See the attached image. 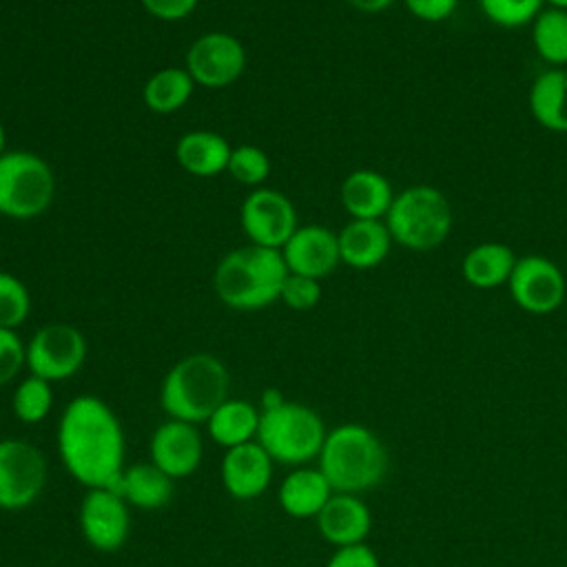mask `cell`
Returning a JSON list of instances; mask_svg holds the SVG:
<instances>
[{
    "label": "cell",
    "instance_id": "17",
    "mask_svg": "<svg viewBox=\"0 0 567 567\" xmlns=\"http://www.w3.org/2000/svg\"><path fill=\"white\" fill-rule=\"evenodd\" d=\"M319 534L334 547L359 545L365 540L372 518L368 505L354 494L334 492L317 514Z\"/></svg>",
    "mask_w": 567,
    "mask_h": 567
},
{
    "label": "cell",
    "instance_id": "33",
    "mask_svg": "<svg viewBox=\"0 0 567 567\" xmlns=\"http://www.w3.org/2000/svg\"><path fill=\"white\" fill-rule=\"evenodd\" d=\"M22 368H27V346L16 330L0 328V388L13 381Z\"/></svg>",
    "mask_w": 567,
    "mask_h": 567
},
{
    "label": "cell",
    "instance_id": "1",
    "mask_svg": "<svg viewBox=\"0 0 567 567\" xmlns=\"http://www.w3.org/2000/svg\"><path fill=\"white\" fill-rule=\"evenodd\" d=\"M58 454L86 489L115 487L126 467V436L113 408L93 396L71 399L58 421Z\"/></svg>",
    "mask_w": 567,
    "mask_h": 567
},
{
    "label": "cell",
    "instance_id": "6",
    "mask_svg": "<svg viewBox=\"0 0 567 567\" xmlns=\"http://www.w3.org/2000/svg\"><path fill=\"white\" fill-rule=\"evenodd\" d=\"M259 412L255 441L275 463L299 467L319 456L328 432L312 408L286 399L281 405Z\"/></svg>",
    "mask_w": 567,
    "mask_h": 567
},
{
    "label": "cell",
    "instance_id": "32",
    "mask_svg": "<svg viewBox=\"0 0 567 567\" xmlns=\"http://www.w3.org/2000/svg\"><path fill=\"white\" fill-rule=\"evenodd\" d=\"M321 299V281L306 277V275H295L288 272V277L281 284L279 290V301L284 306H288L290 310L303 312V310H312Z\"/></svg>",
    "mask_w": 567,
    "mask_h": 567
},
{
    "label": "cell",
    "instance_id": "35",
    "mask_svg": "<svg viewBox=\"0 0 567 567\" xmlns=\"http://www.w3.org/2000/svg\"><path fill=\"white\" fill-rule=\"evenodd\" d=\"M140 2L146 9V13H151L157 20H164V22L184 20L197 7V0H140Z\"/></svg>",
    "mask_w": 567,
    "mask_h": 567
},
{
    "label": "cell",
    "instance_id": "29",
    "mask_svg": "<svg viewBox=\"0 0 567 567\" xmlns=\"http://www.w3.org/2000/svg\"><path fill=\"white\" fill-rule=\"evenodd\" d=\"M226 173L250 188L261 186L268 175H270V157L264 148H259L257 144H239L233 146L230 151V159H228V168Z\"/></svg>",
    "mask_w": 567,
    "mask_h": 567
},
{
    "label": "cell",
    "instance_id": "22",
    "mask_svg": "<svg viewBox=\"0 0 567 567\" xmlns=\"http://www.w3.org/2000/svg\"><path fill=\"white\" fill-rule=\"evenodd\" d=\"M113 489L137 509H159L173 496V478L153 461H140L124 467Z\"/></svg>",
    "mask_w": 567,
    "mask_h": 567
},
{
    "label": "cell",
    "instance_id": "36",
    "mask_svg": "<svg viewBox=\"0 0 567 567\" xmlns=\"http://www.w3.org/2000/svg\"><path fill=\"white\" fill-rule=\"evenodd\" d=\"M403 4L423 22H441L456 11L458 0H403Z\"/></svg>",
    "mask_w": 567,
    "mask_h": 567
},
{
    "label": "cell",
    "instance_id": "10",
    "mask_svg": "<svg viewBox=\"0 0 567 567\" xmlns=\"http://www.w3.org/2000/svg\"><path fill=\"white\" fill-rule=\"evenodd\" d=\"M184 69L197 86L224 89L244 75L246 49L233 33L208 31L190 42Z\"/></svg>",
    "mask_w": 567,
    "mask_h": 567
},
{
    "label": "cell",
    "instance_id": "30",
    "mask_svg": "<svg viewBox=\"0 0 567 567\" xmlns=\"http://www.w3.org/2000/svg\"><path fill=\"white\" fill-rule=\"evenodd\" d=\"M31 312V295L20 277L0 270V328L16 330Z\"/></svg>",
    "mask_w": 567,
    "mask_h": 567
},
{
    "label": "cell",
    "instance_id": "7",
    "mask_svg": "<svg viewBox=\"0 0 567 567\" xmlns=\"http://www.w3.org/2000/svg\"><path fill=\"white\" fill-rule=\"evenodd\" d=\"M55 197V175L44 157L13 148L0 157V215L33 219Z\"/></svg>",
    "mask_w": 567,
    "mask_h": 567
},
{
    "label": "cell",
    "instance_id": "27",
    "mask_svg": "<svg viewBox=\"0 0 567 567\" xmlns=\"http://www.w3.org/2000/svg\"><path fill=\"white\" fill-rule=\"evenodd\" d=\"M532 44L549 66H567V9L543 7L532 22Z\"/></svg>",
    "mask_w": 567,
    "mask_h": 567
},
{
    "label": "cell",
    "instance_id": "28",
    "mask_svg": "<svg viewBox=\"0 0 567 567\" xmlns=\"http://www.w3.org/2000/svg\"><path fill=\"white\" fill-rule=\"evenodd\" d=\"M11 408L16 419L27 425L44 421L53 408L51 383L35 374H27L13 390Z\"/></svg>",
    "mask_w": 567,
    "mask_h": 567
},
{
    "label": "cell",
    "instance_id": "26",
    "mask_svg": "<svg viewBox=\"0 0 567 567\" xmlns=\"http://www.w3.org/2000/svg\"><path fill=\"white\" fill-rule=\"evenodd\" d=\"M195 82L184 66H166L155 71L142 86V102L157 115L179 111L193 95Z\"/></svg>",
    "mask_w": 567,
    "mask_h": 567
},
{
    "label": "cell",
    "instance_id": "2",
    "mask_svg": "<svg viewBox=\"0 0 567 567\" xmlns=\"http://www.w3.org/2000/svg\"><path fill=\"white\" fill-rule=\"evenodd\" d=\"M288 272L281 248L248 244L228 250L217 261L213 288L217 299L233 310H259L279 301Z\"/></svg>",
    "mask_w": 567,
    "mask_h": 567
},
{
    "label": "cell",
    "instance_id": "24",
    "mask_svg": "<svg viewBox=\"0 0 567 567\" xmlns=\"http://www.w3.org/2000/svg\"><path fill=\"white\" fill-rule=\"evenodd\" d=\"M259 408L246 399H226L208 419L206 432L213 443L224 450L250 443L257 439L259 430Z\"/></svg>",
    "mask_w": 567,
    "mask_h": 567
},
{
    "label": "cell",
    "instance_id": "9",
    "mask_svg": "<svg viewBox=\"0 0 567 567\" xmlns=\"http://www.w3.org/2000/svg\"><path fill=\"white\" fill-rule=\"evenodd\" d=\"M44 454L24 439L0 441V509L33 505L47 485Z\"/></svg>",
    "mask_w": 567,
    "mask_h": 567
},
{
    "label": "cell",
    "instance_id": "12",
    "mask_svg": "<svg viewBox=\"0 0 567 567\" xmlns=\"http://www.w3.org/2000/svg\"><path fill=\"white\" fill-rule=\"evenodd\" d=\"M509 297L529 315H549L565 301L567 279L545 255H523L507 279Z\"/></svg>",
    "mask_w": 567,
    "mask_h": 567
},
{
    "label": "cell",
    "instance_id": "34",
    "mask_svg": "<svg viewBox=\"0 0 567 567\" xmlns=\"http://www.w3.org/2000/svg\"><path fill=\"white\" fill-rule=\"evenodd\" d=\"M326 567H379V558L368 545L359 543V545L337 547Z\"/></svg>",
    "mask_w": 567,
    "mask_h": 567
},
{
    "label": "cell",
    "instance_id": "38",
    "mask_svg": "<svg viewBox=\"0 0 567 567\" xmlns=\"http://www.w3.org/2000/svg\"><path fill=\"white\" fill-rule=\"evenodd\" d=\"M286 401V396L277 390V388H266L259 396V410H270V408H277Z\"/></svg>",
    "mask_w": 567,
    "mask_h": 567
},
{
    "label": "cell",
    "instance_id": "18",
    "mask_svg": "<svg viewBox=\"0 0 567 567\" xmlns=\"http://www.w3.org/2000/svg\"><path fill=\"white\" fill-rule=\"evenodd\" d=\"M390 179L374 168H354L341 182V206L350 219H383L394 199Z\"/></svg>",
    "mask_w": 567,
    "mask_h": 567
},
{
    "label": "cell",
    "instance_id": "39",
    "mask_svg": "<svg viewBox=\"0 0 567 567\" xmlns=\"http://www.w3.org/2000/svg\"><path fill=\"white\" fill-rule=\"evenodd\" d=\"M7 153V131H4V124L0 122V157Z\"/></svg>",
    "mask_w": 567,
    "mask_h": 567
},
{
    "label": "cell",
    "instance_id": "31",
    "mask_svg": "<svg viewBox=\"0 0 567 567\" xmlns=\"http://www.w3.org/2000/svg\"><path fill=\"white\" fill-rule=\"evenodd\" d=\"M483 16L503 29H518L532 24L543 11L545 0H478Z\"/></svg>",
    "mask_w": 567,
    "mask_h": 567
},
{
    "label": "cell",
    "instance_id": "13",
    "mask_svg": "<svg viewBox=\"0 0 567 567\" xmlns=\"http://www.w3.org/2000/svg\"><path fill=\"white\" fill-rule=\"evenodd\" d=\"M239 224L250 244L281 248L299 228L295 204L275 188H252L239 208Z\"/></svg>",
    "mask_w": 567,
    "mask_h": 567
},
{
    "label": "cell",
    "instance_id": "23",
    "mask_svg": "<svg viewBox=\"0 0 567 567\" xmlns=\"http://www.w3.org/2000/svg\"><path fill=\"white\" fill-rule=\"evenodd\" d=\"M529 113L547 131L567 133V66H549L529 86Z\"/></svg>",
    "mask_w": 567,
    "mask_h": 567
},
{
    "label": "cell",
    "instance_id": "19",
    "mask_svg": "<svg viewBox=\"0 0 567 567\" xmlns=\"http://www.w3.org/2000/svg\"><path fill=\"white\" fill-rule=\"evenodd\" d=\"M337 239L341 264L357 270H368L385 261L394 244L383 219H350L337 233Z\"/></svg>",
    "mask_w": 567,
    "mask_h": 567
},
{
    "label": "cell",
    "instance_id": "4",
    "mask_svg": "<svg viewBox=\"0 0 567 567\" xmlns=\"http://www.w3.org/2000/svg\"><path fill=\"white\" fill-rule=\"evenodd\" d=\"M319 470L332 492L357 494L377 487L388 472V454L372 430L359 423L337 425L326 434Z\"/></svg>",
    "mask_w": 567,
    "mask_h": 567
},
{
    "label": "cell",
    "instance_id": "8",
    "mask_svg": "<svg viewBox=\"0 0 567 567\" xmlns=\"http://www.w3.org/2000/svg\"><path fill=\"white\" fill-rule=\"evenodd\" d=\"M86 359L84 334L62 321L47 323L38 328L27 343V368L49 383L71 379L80 372Z\"/></svg>",
    "mask_w": 567,
    "mask_h": 567
},
{
    "label": "cell",
    "instance_id": "37",
    "mask_svg": "<svg viewBox=\"0 0 567 567\" xmlns=\"http://www.w3.org/2000/svg\"><path fill=\"white\" fill-rule=\"evenodd\" d=\"M350 7L363 13H381L385 11L394 0H346Z\"/></svg>",
    "mask_w": 567,
    "mask_h": 567
},
{
    "label": "cell",
    "instance_id": "40",
    "mask_svg": "<svg viewBox=\"0 0 567 567\" xmlns=\"http://www.w3.org/2000/svg\"><path fill=\"white\" fill-rule=\"evenodd\" d=\"M545 7H556V9H567V0H545Z\"/></svg>",
    "mask_w": 567,
    "mask_h": 567
},
{
    "label": "cell",
    "instance_id": "21",
    "mask_svg": "<svg viewBox=\"0 0 567 567\" xmlns=\"http://www.w3.org/2000/svg\"><path fill=\"white\" fill-rule=\"evenodd\" d=\"M233 146L215 131L195 128L184 133L175 144L177 164L195 177H215L226 173Z\"/></svg>",
    "mask_w": 567,
    "mask_h": 567
},
{
    "label": "cell",
    "instance_id": "20",
    "mask_svg": "<svg viewBox=\"0 0 567 567\" xmlns=\"http://www.w3.org/2000/svg\"><path fill=\"white\" fill-rule=\"evenodd\" d=\"M332 494L334 492L321 470L306 465L288 472L277 489L281 509L292 518H317Z\"/></svg>",
    "mask_w": 567,
    "mask_h": 567
},
{
    "label": "cell",
    "instance_id": "3",
    "mask_svg": "<svg viewBox=\"0 0 567 567\" xmlns=\"http://www.w3.org/2000/svg\"><path fill=\"white\" fill-rule=\"evenodd\" d=\"M230 374L221 359L208 352L182 357L164 374L159 405L168 419L206 423V419L228 399Z\"/></svg>",
    "mask_w": 567,
    "mask_h": 567
},
{
    "label": "cell",
    "instance_id": "11",
    "mask_svg": "<svg viewBox=\"0 0 567 567\" xmlns=\"http://www.w3.org/2000/svg\"><path fill=\"white\" fill-rule=\"evenodd\" d=\"M128 503L113 487H93L80 501L78 520L84 540L102 551L113 554L124 547L131 534Z\"/></svg>",
    "mask_w": 567,
    "mask_h": 567
},
{
    "label": "cell",
    "instance_id": "25",
    "mask_svg": "<svg viewBox=\"0 0 567 567\" xmlns=\"http://www.w3.org/2000/svg\"><path fill=\"white\" fill-rule=\"evenodd\" d=\"M516 259L518 257L507 244L481 241L465 252L461 261V275L470 286L478 290H489L507 284Z\"/></svg>",
    "mask_w": 567,
    "mask_h": 567
},
{
    "label": "cell",
    "instance_id": "15",
    "mask_svg": "<svg viewBox=\"0 0 567 567\" xmlns=\"http://www.w3.org/2000/svg\"><path fill=\"white\" fill-rule=\"evenodd\" d=\"M281 255L290 272L306 275L319 281L332 275L334 268L341 264L337 233L319 224L299 226L281 246Z\"/></svg>",
    "mask_w": 567,
    "mask_h": 567
},
{
    "label": "cell",
    "instance_id": "5",
    "mask_svg": "<svg viewBox=\"0 0 567 567\" xmlns=\"http://www.w3.org/2000/svg\"><path fill=\"white\" fill-rule=\"evenodd\" d=\"M383 221L394 244L410 250H432L452 230V208L436 186L414 184L394 195Z\"/></svg>",
    "mask_w": 567,
    "mask_h": 567
},
{
    "label": "cell",
    "instance_id": "16",
    "mask_svg": "<svg viewBox=\"0 0 567 567\" xmlns=\"http://www.w3.org/2000/svg\"><path fill=\"white\" fill-rule=\"evenodd\" d=\"M272 465L275 461L257 441L241 443L226 450L221 458V485L233 498L252 501L268 489L272 481Z\"/></svg>",
    "mask_w": 567,
    "mask_h": 567
},
{
    "label": "cell",
    "instance_id": "14",
    "mask_svg": "<svg viewBox=\"0 0 567 567\" xmlns=\"http://www.w3.org/2000/svg\"><path fill=\"white\" fill-rule=\"evenodd\" d=\"M148 454V461H153L173 481L186 478L199 467L204 458V439L197 425L166 419L151 434Z\"/></svg>",
    "mask_w": 567,
    "mask_h": 567
}]
</instances>
